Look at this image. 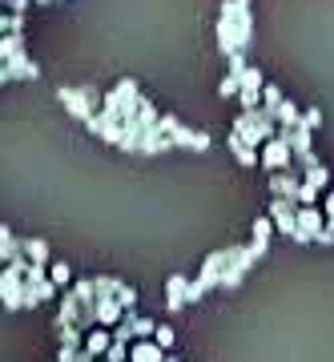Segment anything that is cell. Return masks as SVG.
Listing matches in <instances>:
<instances>
[{
  "mask_svg": "<svg viewBox=\"0 0 334 362\" xmlns=\"http://www.w3.org/2000/svg\"><path fill=\"white\" fill-rule=\"evenodd\" d=\"M57 101L69 109V117H77L81 125H89L93 117L101 113L105 97H101L97 85H77V89H73V85H61V89H57Z\"/></svg>",
  "mask_w": 334,
  "mask_h": 362,
  "instance_id": "cell-1",
  "label": "cell"
},
{
  "mask_svg": "<svg viewBox=\"0 0 334 362\" xmlns=\"http://www.w3.org/2000/svg\"><path fill=\"white\" fill-rule=\"evenodd\" d=\"M230 133H238L242 141H250L254 149H262L266 141L278 137V121H274L266 109H258V113H238L234 117V125H230Z\"/></svg>",
  "mask_w": 334,
  "mask_h": 362,
  "instance_id": "cell-2",
  "label": "cell"
},
{
  "mask_svg": "<svg viewBox=\"0 0 334 362\" xmlns=\"http://www.w3.org/2000/svg\"><path fill=\"white\" fill-rule=\"evenodd\" d=\"M57 298V282L49 278V266H28L25 274V310H37L40 302Z\"/></svg>",
  "mask_w": 334,
  "mask_h": 362,
  "instance_id": "cell-3",
  "label": "cell"
},
{
  "mask_svg": "<svg viewBox=\"0 0 334 362\" xmlns=\"http://www.w3.org/2000/svg\"><path fill=\"white\" fill-rule=\"evenodd\" d=\"M266 214L278 226V233H286V238L298 233V202H290V197H270L266 202Z\"/></svg>",
  "mask_w": 334,
  "mask_h": 362,
  "instance_id": "cell-4",
  "label": "cell"
},
{
  "mask_svg": "<svg viewBox=\"0 0 334 362\" xmlns=\"http://www.w3.org/2000/svg\"><path fill=\"white\" fill-rule=\"evenodd\" d=\"M322 230H326V214L318 206H298V233H294L298 246L302 242H318Z\"/></svg>",
  "mask_w": 334,
  "mask_h": 362,
  "instance_id": "cell-5",
  "label": "cell"
},
{
  "mask_svg": "<svg viewBox=\"0 0 334 362\" xmlns=\"http://www.w3.org/2000/svg\"><path fill=\"white\" fill-rule=\"evenodd\" d=\"M262 169H270V173H282V169H298L294 165V149L282 141V137H274V141L262 145Z\"/></svg>",
  "mask_w": 334,
  "mask_h": 362,
  "instance_id": "cell-6",
  "label": "cell"
},
{
  "mask_svg": "<svg viewBox=\"0 0 334 362\" xmlns=\"http://www.w3.org/2000/svg\"><path fill=\"white\" fill-rule=\"evenodd\" d=\"M40 77V65L37 61H33V57H13V61H4V65H0V81H4V85H8V81H37Z\"/></svg>",
  "mask_w": 334,
  "mask_h": 362,
  "instance_id": "cell-7",
  "label": "cell"
},
{
  "mask_svg": "<svg viewBox=\"0 0 334 362\" xmlns=\"http://www.w3.org/2000/svg\"><path fill=\"white\" fill-rule=\"evenodd\" d=\"M190 282L193 278H185V274H169L166 282V310L178 314L181 306H190Z\"/></svg>",
  "mask_w": 334,
  "mask_h": 362,
  "instance_id": "cell-8",
  "label": "cell"
},
{
  "mask_svg": "<svg viewBox=\"0 0 334 362\" xmlns=\"http://www.w3.org/2000/svg\"><path fill=\"white\" fill-rule=\"evenodd\" d=\"M298 189H302V169H282V173H270V194L274 197H290V202H298Z\"/></svg>",
  "mask_w": 334,
  "mask_h": 362,
  "instance_id": "cell-9",
  "label": "cell"
},
{
  "mask_svg": "<svg viewBox=\"0 0 334 362\" xmlns=\"http://www.w3.org/2000/svg\"><path fill=\"white\" fill-rule=\"evenodd\" d=\"M278 233V226L270 221V214H262V218H254V242H250V250L258 254V262L266 258V250H270V238Z\"/></svg>",
  "mask_w": 334,
  "mask_h": 362,
  "instance_id": "cell-10",
  "label": "cell"
},
{
  "mask_svg": "<svg viewBox=\"0 0 334 362\" xmlns=\"http://www.w3.org/2000/svg\"><path fill=\"white\" fill-rule=\"evenodd\" d=\"M125 322V306L117 302V298H97V326L105 330H113V326Z\"/></svg>",
  "mask_w": 334,
  "mask_h": 362,
  "instance_id": "cell-11",
  "label": "cell"
},
{
  "mask_svg": "<svg viewBox=\"0 0 334 362\" xmlns=\"http://www.w3.org/2000/svg\"><path fill=\"white\" fill-rule=\"evenodd\" d=\"M226 149L234 153V161H238V165H262V149H254L250 141H242L238 133H230V137H226Z\"/></svg>",
  "mask_w": 334,
  "mask_h": 362,
  "instance_id": "cell-12",
  "label": "cell"
},
{
  "mask_svg": "<svg viewBox=\"0 0 334 362\" xmlns=\"http://www.w3.org/2000/svg\"><path fill=\"white\" fill-rule=\"evenodd\" d=\"M52 330H57V342H61V346L85 350V338H89V330H81L77 322H61V318H52Z\"/></svg>",
  "mask_w": 334,
  "mask_h": 362,
  "instance_id": "cell-13",
  "label": "cell"
},
{
  "mask_svg": "<svg viewBox=\"0 0 334 362\" xmlns=\"http://www.w3.org/2000/svg\"><path fill=\"white\" fill-rule=\"evenodd\" d=\"M173 145H181V149H193V153H206V149H209V133L181 125V129L173 133Z\"/></svg>",
  "mask_w": 334,
  "mask_h": 362,
  "instance_id": "cell-14",
  "label": "cell"
},
{
  "mask_svg": "<svg viewBox=\"0 0 334 362\" xmlns=\"http://www.w3.org/2000/svg\"><path fill=\"white\" fill-rule=\"evenodd\" d=\"M16 258H25V242H21L8 226H0V262L8 266V262H16Z\"/></svg>",
  "mask_w": 334,
  "mask_h": 362,
  "instance_id": "cell-15",
  "label": "cell"
},
{
  "mask_svg": "<svg viewBox=\"0 0 334 362\" xmlns=\"http://www.w3.org/2000/svg\"><path fill=\"white\" fill-rule=\"evenodd\" d=\"M109 346H113V330H105V326L89 330V338H85V354H93V358H105V354H109Z\"/></svg>",
  "mask_w": 334,
  "mask_h": 362,
  "instance_id": "cell-16",
  "label": "cell"
},
{
  "mask_svg": "<svg viewBox=\"0 0 334 362\" xmlns=\"http://www.w3.org/2000/svg\"><path fill=\"white\" fill-rule=\"evenodd\" d=\"M166 354H169V350H161L154 338H145V342H133L129 362H166Z\"/></svg>",
  "mask_w": 334,
  "mask_h": 362,
  "instance_id": "cell-17",
  "label": "cell"
},
{
  "mask_svg": "<svg viewBox=\"0 0 334 362\" xmlns=\"http://www.w3.org/2000/svg\"><path fill=\"white\" fill-rule=\"evenodd\" d=\"M169 149H173V137H166L161 129H154V133H145V137H142V149H137V153H142V157H157V153H169Z\"/></svg>",
  "mask_w": 334,
  "mask_h": 362,
  "instance_id": "cell-18",
  "label": "cell"
},
{
  "mask_svg": "<svg viewBox=\"0 0 334 362\" xmlns=\"http://www.w3.org/2000/svg\"><path fill=\"white\" fill-rule=\"evenodd\" d=\"M226 258H230L234 270H242V274H250L258 266V254L250 246H226Z\"/></svg>",
  "mask_w": 334,
  "mask_h": 362,
  "instance_id": "cell-19",
  "label": "cell"
},
{
  "mask_svg": "<svg viewBox=\"0 0 334 362\" xmlns=\"http://www.w3.org/2000/svg\"><path fill=\"white\" fill-rule=\"evenodd\" d=\"M25 258L33 262V266H52L49 242H45V238H28V242H25Z\"/></svg>",
  "mask_w": 334,
  "mask_h": 362,
  "instance_id": "cell-20",
  "label": "cell"
},
{
  "mask_svg": "<svg viewBox=\"0 0 334 362\" xmlns=\"http://www.w3.org/2000/svg\"><path fill=\"white\" fill-rule=\"evenodd\" d=\"M137 125H142V133H154L157 125H161V113H157V105L149 101V97H142V109H137Z\"/></svg>",
  "mask_w": 334,
  "mask_h": 362,
  "instance_id": "cell-21",
  "label": "cell"
},
{
  "mask_svg": "<svg viewBox=\"0 0 334 362\" xmlns=\"http://www.w3.org/2000/svg\"><path fill=\"white\" fill-rule=\"evenodd\" d=\"M13 57H25V37L21 33L0 37V61H13Z\"/></svg>",
  "mask_w": 334,
  "mask_h": 362,
  "instance_id": "cell-22",
  "label": "cell"
},
{
  "mask_svg": "<svg viewBox=\"0 0 334 362\" xmlns=\"http://www.w3.org/2000/svg\"><path fill=\"white\" fill-rule=\"evenodd\" d=\"M294 125H302V109L294 101H282L278 105V129H294Z\"/></svg>",
  "mask_w": 334,
  "mask_h": 362,
  "instance_id": "cell-23",
  "label": "cell"
},
{
  "mask_svg": "<svg viewBox=\"0 0 334 362\" xmlns=\"http://www.w3.org/2000/svg\"><path fill=\"white\" fill-rule=\"evenodd\" d=\"M282 101H286L282 89H278L274 81H266V89H262V109H266V113H270L274 121H278V105H282Z\"/></svg>",
  "mask_w": 334,
  "mask_h": 362,
  "instance_id": "cell-24",
  "label": "cell"
},
{
  "mask_svg": "<svg viewBox=\"0 0 334 362\" xmlns=\"http://www.w3.org/2000/svg\"><path fill=\"white\" fill-rule=\"evenodd\" d=\"M238 93H242V77H238V73H226V77L218 81V97L230 101V97H238Z\"/></svg>",
  "mask_w": 334,
  "mask_h": 362,
  "instance_id": "cell-25",
  "label": "cell"
},
{
  "mask_svg": "<svg viewBox=\"0 0 334 362\" xmlns=\"http://www.w3.org/2000/svg\"><path fill=\"white\" fill-rule=\"evenodd\" d=\"M302 181H306V185H314V189H326V185H330V169L318 161L314 169H306V173H302Z\"/></svg>",
  "mask_w": 334,
  "mask_h": 362,
  "instance_id": "cell-26",
  "label": "cell"
},
{
  "mask_svg": "<svg viewBox=\"0 0 334 362\" xmlns=\"http://www.w3.org/2000/svg\"><path fill=\"white\" fill-rule=\"evenodd\" d=\"M49 278L57 282V290H61V286L73 282V266H69V262H52V266H49Z\"/></svg>",
  "mask_w": 334,
  "mask_h": 362,
  "instance_id": "cell-27",
  "label": "cell"
},
{
  "mask_svg": "<svg viewBox=\"0 0 334 362\" xmlns=\"http://www.w3.org/2000/svg\"><path fill=\"white\" fill-rule=\"evenodd\" d=\"M242 89H254V93H262V89H266V73L250 65V69L242 73Z\"/></svg>",
  "mask_w": 334,
  "mask_h": 362,
  "instance_id": "cell-28",
  "label": "cell"
},
{
  "mask_svg": "<svg viewBox=\"0 0 334 362\" xmlns=\"http://www.w3.org/2000/svg\"><path fill=\"white\" fill-rule=\"evenodd\" d=\"M0 33H4V37H8V33H21V37H25V16L21 13H4L0 16Z\"/></svg>",
  "mask_w": 334,
  "mask_h": 362,
  "instance_id": "cell-29",
  "label": "cell"
},
{
  "mask_svg": "<svg viewBox=\"0 0 334 362\" xmlns=\"http://www.w3.org/2000/svg\"><path fill=\"white\" fill-rule=\"evenodd\" d=\"M93 282H97V298H117V286H121V278H109V274H97Z\"/></svg>",
  "mask_w": 334,
  "mask_h": 362,
  "instance_id": "cell-30",
  "label": "cell"
},
{
  "mask_svg": "<svg viewBox=\"0 0 334 362\" xmlns=\"http://www.w3.org/2000/svg\"><path fill=\"white\" fill-rule=\"evenodd\" d=\"M117 302H121V306H125V310H137V290H133V286H117Z\"/></svg>",
  "mask_w": 334,
  "mask_h": 362,
  "instance_id": "cell-31",
  "label": "cell"
},
{
  "mask_svg": "<svg viewBox=\"0 0 334 362\" xmlns=\"http://www.w3.org/2000/svg\"><path fill=\"white\" fill-rule=\"evenodd\" d=\"M129 350H133L129 342H117V338H113V346H109V354H105V362H129Z\"/></svg>",
  "mask_w": 334,
  "mask_h": 362,
  "instance_id": "cell-32",
  "label": "cell"
},
{
  "mask_svg": "<svg viewBox=\"0 0 334 362\" xmlns=\"http://www.w3.org/2000/svg\"><path fill=\"white\" fill-rule=\"evenodd\" d=\"M242 278H246L242 270H234V266H226V270H221V290H238V286H242Z\"/></svg>",
  "mask_w": 334,
  "mask_h": 362,
  "instance_id": "cell-33",
  "label": "cell"
},
{
  "mask_svg": "<svg viewBox=\"0 0 334 362\" xmlns=\"http://www.w3.org/2000/svg\"><path fill=\"white\" fill-rule=\"evenodd\" d=\"M318 194H322V189H314V185L302 181V189H298V206H318Z\"/></svg>",
  "mask_w": 334,
  "mask_h": 362,
  "instance_id": "cell-34",
  "label": "cell"
},
{
  "mask_svg": "<svg viewBox=\"0 0 334 362\" xmlns=\"http://www.w3.org/2000/svg\"><path fill=\"white\" fill-rule=\"evenodd\" d=\"M302 125H306V129L314 133V129L322 125V109H314V105H310V109H302Z\"/></svg>",
  "mask_w": 334,
  "mask_h": 362,
  "instance_id": "cell-35",
  "label": "cell"
},
{
  "mask_svg": "<svg viewBox=\"0 0 334 362\" xmlns=\"http://www.w3.org/2000/svg\"><path fill=\"white\" fill-rule=\"evenodd\" d=\"M157 129L166 133V137H173V133L181 129V121H178V117H173V113H161V125H157Z\"/></svg>",
  "mask_w": 334,
  "mask_h": 362,
  "instance_id": "cell-36",
  "label": "cell"
},
{
  "mask_svg": "<svg viewBox=\"0 0 334 362\" xmlns=\"http://www.w3.org/2000/svg\"><path fill=\"white\" fill-rule=\"evenodd\" d=\"M154 342H157V346H161V350H173V330H169V326H157Z\"/></svg>",
  "mask_w": 334,
  "mask_h": 362,
  "instance_id": "cell-37",
  "label": "cell"
},
{
  "mask_svg": "<svg viewBox=\"0 0 334 362\" xmlns=\"http://www.w3.org/2000/svg\"><path fill=\"white\" fill-rule=\"evenodd\" d=\"M246 69H250V65H246V52H234V57H230V73H238V77H242Z\"/></svg>",
  "mask_w": 334,
  "mask_h": 362,
  "instance_id": "cell-38",
  "label": "cell"
},
{
  "mask_svg": "<svg viewBox=\"0 0 334 362\" xmlns=\"http://www.w3.org/2000/svg\"><path fill=\"white\" fill-rule=\"evenodd\" d=\"M28 4H33V0H4V8H8V13H21V16L28 13Z\"/></svg>",
  "mask_w": 334,
  "mask_h": 362,
  "instance_id": "cell-39",
  "label": "cell"
},
{
  "mask_svg": "<svg viewBox=\"0 0 334 362\" xmlns=\"http://www.w3.org/2000/svg\"><path fill=\"white\" fill-rule=\"evenodd\" d=\"M322 206H326V226H334V189L322 197Z\"/></svg>",
  "mask_w": 334,
  "mask_h": 362,
  "instance_id": "cell-40",
  "label": "cell"
},
{
  "mask_svg": "<svg viewBox=\"0 0 334 362\" xmlns=\"http://www.w3.org/2000/svg\"><path fill=\"white\" fill-rule=\"evenodd\" d=\"M166 362H181V358H173V354H166Z\"/></svg>",
  "mask_w": 334,
  "mask_h": 362,
  "instance_id": "cell-41",
  "label": "cell"
},
{
  "mask_svg": "<svg viewBox=\"0 0 334 362\" xmlns=\"http://www.w3.org/2000/svg\"><path fill=\"white\" fill-rule=\"evenodd\" d=\"M33 4H52V0H33Z\"/></svg>",
  "mask_w": 334,
  "mask_h": 362,
  "instance_id": "cell-42",
  "label": "cell"
}]
</instances>
